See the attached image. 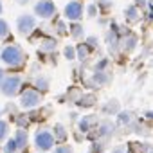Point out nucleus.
<instances>
[{"label": "nucleus", "instance_id": "7", "mask_svg": "<svg viewBox=\"0 0 153 153\" xmlns=\"http://www.w3.org/2000/svg\"><path fill=\"white\" fill-rule=\"evenodd\" d=\"M52 144H54V139H52V135L49 131H40L36 135V146L40 149H51Z\"/></svg>", "mask_w": 153, "mask_h": 153}, {"label": "nucleus", "instance_id": "5", "mask_svg": "<svg viewBox=\"0 0 153 153\" xmlns=\"http://www.w3.org/2000/svg\"><path fill=\"white\" fill-rule=\"evenodd\" d=\"M40 94L36 92V90H25L24 94H22V106L24 108H34V106H38L40 105Z\"/></svg>", "mask_w": 153, "mask_h": 153}, {"label": "nucleus", "instance_id": "19", "mask_svg": "<svg viewBox=\"0 0 153 153\" xmlns=\"http://www.w3.org/2000/svg\"><path fill=\"white\" fill-rule=\"evenodd\" d=\"M56 131H58V137H59V139H63V137H65V131H63V126H61V124H58V126H56Z\"/></svg>", "mask_w": 153, "mask_h": 153}, {"label": "nucleus", "instance_id": "14", "mask_svg": "<svg viewBox=\"0 0 153 153\" xmlns=\"http://www.w3.org/2000/svg\"><path fill=\"white\" fill-rule=\"evenodd\" d=\"M42 49H43V51H52V49H54V42H52V40H47V42H43Z\"/></svg>", "mask_w": 153, "mask_h": 153}, {"label": "nucleus", "instance_id": "12", "mask_svg": "<svg viewBox=\"0 0 153 153\" xmlns=\"http://www.w3.org/2000/svg\"><path fill=\"white\" fill-rule=\"evenodd\" d=\"M16 148H18L16 140H15V139H9V140H7V146H6V153H13Z\"/></svg>", "mask_w": 153, "mask_h": 153}, {"label": "nucleus", "instance_id": "10", "mask_svg": "<svg viewBox=\"0 0 153 153\" xmlns=\"http://www.w3.org/2000/svg\"><path fill=\"white\" fill-rule=\"evenodd\" d=\"M7 34H9V27H7L6 20H2V18H0V40H4Z\"/></svg>", "mask_w": 153, "mask_h": 153}, {"label": "nucleus", "instance_id": "23", "mask_svg": "<svg viewBox=\"0 0 153 153\" xmlns=\"http://www.w3.org/2000/svg\"><path fill=\"white\" fill-rule=\"evenodd\" d=\"M0 13H2V2H0Z\"/></svg>", "mask_w": 153, "mask_h": 153}, {"label": "nucleus", "instance_id": "1", "mask_svg": "<svg viewBox=\"0 0 153 153\" xmlns=\"http://www.w3.org/2000/svg\"><path fill=\"white\" fill-rule=\"evenodd\" d=\"M0 58H2V61L9 67H18L24 63V52L18 45H7L2 49V52H0Z\"/></svg>", "mask_w": 153, "mask_h": 153}, {"label": "nucleus", "instance_id": "20", "mask_svg": "<svg viewBox=\"0 0 153 153\" xmlns=\"http://www.w3.org/2000/svg\"><path fill=\"white\" fill-rule=\"evenodd\" d=\"M70 31H72V34H74V36H79V34H81V27H78V25H74Z\"/></svg>", "mask_w": 153, "mask_h": 153}, {"label": "nucleus", "instance_id": "3", "mask_svg": "<svg viewBox=\"0 0 153 153\" xmlns=\"http://www.w3.org/2000/svg\"><path fill=\"white\" fill-rule=\"evenodd\" d=\"M34 13L40 18H51L56 13V6L51 2V0H38L34 6Z\"/></svg>", "mask_w": 153, "mask_h": 153}, {"label": "nucleus", "instance_id": "15", "mask_svg": "<svg viewBox=\"0 0 153 153\" xmlns=\"http://www.w3.org/2000/svg\"><path fill=\"white\" fill-rule=\"evenodd\" d=\"M87 13H88L90 16H96V15H97V7H96V4H90V6L87 7Z\"/></svg>", "mask_w": 153, "mask_h": 153}, {"label": "nucleus", "instance_id": "16", "mask_svg": "<svg viewBox=\"0 0 153 153\" xmlns=\"http://www.w3.org/2000/svg\"><path fill=\"white\" fill-rule=\"evenodd\" d=\"M54 153H72V149H70V146H59V148H56Z\"/></svg>", "mask_w": 153, "mask_h": 153}, {"label": "nucleus", "instance_id": "18", "mask_svg": "<svg viewBox=\"0 0 153 153\" xmlns=\"http://www.w3.org/2000/svg\"><path fill=\"white\" fill-rule=\"evenodd\" d=\"M47 83H49V81H47V79H42V78L36 81V85H38L40 88H47Z\"/></svg>", "mask_w": 153, "mask_h": 153}, {"label": "nucleus", "instance_id": "13", "mask_svg": "<svg viewBox=\"0 0 153 153\" xmlns=\"http://www.w3.org/2000/svg\"><path fill=\"white\" fill-rule=\"evenodd\" d=\"M78 54H79V59H85V58H87V54H88V49H87V45H79V49H78Z\"/></svg>", "mask_w": 153, "mask_h": 153}, {"label": "nucleus", "instance_id": "22", "mask_svg": "<svg viewBox=\"0 0 153 153\" xmlns=\"http://www.w3.org/2000/svg\"><path fill=\"white\" fill-rule=\"evenodd\" d=\"M2 79H4V70L0 68V81H2Z\"/></svg>", "mask_w": 153, "mask_h": 153}, {"label": "nucleus", "instance_id": "21", "mask_svg": "<svg viewBox=\"0 0 153 153\" xmlns=\"http://www.w3.org/2000/svg\"><path fill=\"white\" fill-rule=\"evenodd\" d=\"M16 2H18V4H22V6H24V4H27V2H29V0H16Z\"/></svg>", "mask_w": 153, "mask_h": 153}, {"label": "nucleus", "instance_id": "6", "mask_svg": "<svg viewBox=\"0 0 153 153\" xmlns=\"http://www.w3.org/2000/svg\"><path fill=\"white\" fill-rule=\"evenodd\" d=\"M16 25H18V31H20L22 34H29V33L36 27V20H34L33 16H29V15H22V16H18Z\"/></svg>", "mask_w": 153, "mask_h": 153}, {"label": "nucleus", "instance_id": "2", "mask_svg": "<svg viewBox=\"0 0 153 153\" xmlns=\"http://www.w3.org/2000/svg\"><path fill=\"white\" fill-rule=\"evenodd\" d=\"M20 83L22 81H20L18 76H9V78L0 81V90H2V94H6V96H13V94L18 92Z\"/></svg>", "mask_w": 153, "mask_h": 153}, {"label": "nucleus", "instance_id": "11", "mask_svg": "<svg viewBox=\"0 0 153 153\" xmlns=\"http://www.w3.org/2000/svg\"><path fill=\"white\" fill-rule=\"evenodd\" d=\"M63 52H65V58H67V59H74V58H76V51H74V47H72V45L65 47V51H63Z\"/></svg>", "mask_w": 153, "mask_h": 153}, {"label": "nucleus", "instance_id": "9", "mask_svg": "<svg viewBox=\"0 0 153 153\" xmlns=\"http://www.w3.org/2000/svg\"><path fill=\"white\" fill-rule=\"evenodd\" d=\"M15 140H16V144H18L20 148H24L25 142H27V133H25L24 130H20V131L16 133V139H15Z\"/></svg>", "mask_w": 153, "mask_h": 153}, {"label": "nucleus", "instance_id": "17", "mask_svg": "<svg viewBox=\"0 0 153 153\" xmlns=\"http://www.w3.org/2000/svg\"><path fill=\"white\" fill-rule=\"evenodd\" d=\"M6 128H7V126H6V123H4V121H0V139L6 135Z\"/></svg>", "mask_w": 153, "mask_h": 153}, {"label": "nucleus", "instance_id": "8", "mask_svg": "<svg viewBox=\"0 0 153 153\" xmlns=\"http://www.w3.org/2000/svg\"><path fill=\"white\" fill-rule=\"evenodd\" d=\"M126 18H128V20H131V22H133V20H137V18H139V9H137L135 6L128 7V9H126Z\"/></svg>", "mask_w": 153, "mask_h": 153}, {"label": "nucleus", "instance_id": "4", "mask_svg": "<svg viewBox=\"0 0 153 153\" xmlns=\"http://www.w3.org/2000/svg\"><path fill=\"white\" fill-rule=\"evenodd\" d=\"M83 16V6L78 2V0H72L70 4H67L65 7V18L70 22H78Z\"/></svg>", "mask_w": 153, "mask_h": 153}]
</instances>
